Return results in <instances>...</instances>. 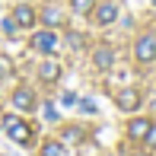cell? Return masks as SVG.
Listing matches in <instances>:
<instances>
[{"label":"cell","instance_id":"cell-1","mask_svg":"<svg viewBox=\"0 0 156 156\" xmlns=\"http://www.w3.org/2000/svg\"><path fill=\"white\" fill-rule=\"evenodd\" d=\"M6 137L16 140L19 147H32V127L23 121V118H6Z\"/></svg>","mask_w":156,"mask_h":156},{"label":"cell","instance_id":"cell-2","mask_svg":"<svg viewBox=\"0 0 156 156\" xmlns=\"http://www.w3.org/2000/svg\"><path fill=\"white\" fill-rule=\"evenodd\" d=\"M58 45H61V41H58V32H54V29H38L32 35V48L38 54H54Z\"/></svg>","mask_w":156,"mask_h":156},{"label":"cell","instance_id":"cell-3","mask_svg":"<svg viewBox=\"0 0 156 156\" xmlns=\"http://www.w3.org/2000/svg\"><path fill=\"white\" fill-rule=\"evenodd\" d=\"M134 61L137 64H153L156 61V38L153 35H140L134 41Z\"/></svg>","mask_w":156,"mask_h":156},{"label":"cell","instance_id":"cell-4","mask_svg":"<svg viewBox=\"0 0 156 156\" xmlns=\"http://www.w3.org/2000/svg\"><path fill=\"white\" fill-rule=\"evenodd\" d=\"M115 105L121 112H137L140 108V93L137 89H121V93H115Z\"/></svg>","mask_w":156,"mask_h":156},{"label":"cell","instance_id":"cell-5","mask_svg":"<svg viewBox=\"0 0 156 156\" xmlns=\"http://www.w3.org/2000/svg\"><path fill=\"white\" fill-rule=\"evenodd\" d=\"M150 127H153L150 118H134V121L127 124V137H131V140H137V144H144V140H147V134H150Z\"/></svg>","mask_w":156,"mask_h":156},{"label":"cell","instance_id":"cell-6","mask_svg":"<svg viewBox=\"0 0 156 156\" xmlns=\"http://www.w3.org/2000/svg\"><path fill=\"white\" fill-rule=\"evenodd\" d=\"M35 19H38V16H35V10H32L29 3H19L16 10H13V23H16L19 29H32Z\"/></svg>","mask_w":156,"mask_h":156},{"label":"cell","instance_id":"cell-7","mask_svg":"<svg viewBox=\"0 0 156 156\" xmlns=\"http://www.w3.org/2000/svg\"><path fill=\"white\" fill-rule=\"evenodd\" d=\"M93 19H96L99 26H112L118 19V6L115 3H99L96 10H93Z\"/></svg>","mask_w":156,"mask_h":156},{"label":"cell","instance_id":"cell-8","mask_svg":"<svg viewBox=\"0 0 156 156\" xmlns=\"http://www.w3.org/2000/svg\"><path fill=\"white\" fill-rule=\"evenodd\" d=\"M13 105H16L19 112H32L35 108V93L29 86H19L16 93H13Z\"/></svg>","mask_w":156,"mask_h":156},{"label":"cell","instance_id":"cell-9","mask_svg":"<svg viewBox=\"0 0 156 156\" xmlns=\"http://www.w3.org/2000/svg\"><path fill=\"white\" fill-rule=\"evenodd\" d=\"M61 73H64V70H61L58 61H45V64H38V80H41V83H58Z\"/></svg>","mask_w":156,"mask_h":156},{"label":"cell","instance_id":"cell-10","mask_svg":"<svg viewBox=\"0 0 156 156\" xmlns=\"http://www.w3.org/2000/svg\"><path fill=\"white\" fill-rule=\"evenodd\" d=\"M112 64H115V51H112L108 45L96 48V54H93V67H96V70H112Z\"/></svg>","mask_w":156,"mask_h":156},{"label":"cell","instance_id":"cell-11","mask_svg":"<svg viewBox=\"0 0 156 156\" xmlns=\"http://www.w3.org/2000/svg\"><path fill=\"white\" fill-rule=\"evenodd\" d=\"M38 19L45 23V29H58V26H64V16L58 6H45V10L38 13Z\"/></svg>","mask_w":156,"mask_h":156},{"label":"cell","instance_id":"cell-12","mask_svg":"<svg viewBox=\"0 0 156 156\" xmlns=\"http://www.w3.org/2000/svg\"><path fill=\"white\" fill-rule=\"evenodd\" d=\"M38 156H67V153H64L61 140H48V144H41V153Z\"/></svg>","mask_w":156,"mask_h":156},{"label":"cell","instance_id":"cell-13","mask_svg":"<svg viewBox=\"0 0 156 156\" xmlns=\"http://www.w3.org/2000/svg\"><path fill=\"white\" fill-rule=\"evenodd\" d=\"M70 6H73L76 16H89L96 10V0H70Z\"/></svg>","mask_w":156,"mask_h":156},{"label":"cell","instance_id":"cell-14","mask_svg":"<svg viewBox=\"0 0 156 156\" xmlns=\"http://www.w3.org/2000/svg\"><path fill=\"white\" fill-rule=\"evenodd\" d=\"M80 140H83L80 127H64V131H61V144H80Z\"/></svg>","mask_w":156,"mask_h":156},{"label":"cell","instance_id":"cell-15","mask_svg":"<svg viewBox=\"0 0 156 156\" xmlns=\"http://www.w3.org/2000/svg\"><path fill=\"white\" fill-rule=\"evenodd\" d=\"M67 41H70V48H80V45H83V35H80V32H70Z\"/></svg>","mask_w":156,"mask_h":156},{"label":"cell","instance_id":"cell-16","mask_svg":"<svg viewBox=\"0 0 156 156\" xmlns=\"http://www.w3.org/2000/svg\"><path fill=\"white\" fill-rule=\"evenodd\" d=\"M147 147H150V150H156V124L150 127V134H147V140H144Z\"/></svg>","mask_w":156,"mask_h":156},{"label":"cell","instance_id":"cell-17","mask_svg":"<svg viewBox=\"0 0 156 156\" xmlns=\"http://www.w3.org/2000/svg\"><path fill=\"white\" fill-rule=\"evenodd\" d=\"M16 29H19V26L13 23V19H3V32H6V35H10V32H16Z\"/></svg>","mask_w":156,"mask_h":156},{"label":"cell","instance_id":"cell-18","mask_svg":"<svg viewBox=\"0 0 156 156\" xmlns=\"http://www.w3.org/2000/svg\"><path fill=\"white\" fill-rule=\"evenodd\" d=\"M80 108H83V112H89V115H93V112H96V102H80Z\"/></svg>","mask_w":156,"mask_h":156},{"label":"cell","instance_id":"cell-19","mask_svg":"<svg viewBox=\"0 0 156 156\" xmlns=\"http://www.w3.org/2000/svg\"><path fill=\"white\" fill-rule=\"evenodd\" d=\"M0 70H3V73L10 70V58H0Z\"/></svg>","mask_w":156,"mask_h":156}]
</instances>
